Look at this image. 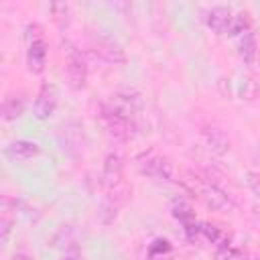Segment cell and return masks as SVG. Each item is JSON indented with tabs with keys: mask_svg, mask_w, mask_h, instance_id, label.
<instances>
[{
	"mask_svg": "<svg viewBox=\"0 0 260 260\" xmlns=\"http://www.w3.org/2000/svg\"><path fill=\"white\" fill-rule=\"evenodd\" d=\"M181 183L199 199L203 201L207 207L215 209V211H223V209H230L232 207V201L230 197L213 183L209 181H203L199 179L197 175H191V173H185V179H181Z\"/></svg>",
	"mask_w": 260,
	"mask_h": 260,
	"instance_id": "1",
	"label": "cell"
},
{
	"mask_svg": "<svg viewBox=\"0 0 260 260\" xmlns=\"http://www.w3.org/2000/svg\"><path fill=\"white\" fill-rule=\"evenodd\" d=\"M136 169L146 175V177H152V179H158V181H177V171L173 167L171 160H167L165 156H158L154 152H144L136 158Z\"/></svg>",
	"mask_w": 260,
	"mask_h": 260,
	"instance_id": "2",
	"label": "cell"
},
{
	"mask_svg": "<svg viewBox=\"0 0 260 260\" xmlns=\"http://www.w3.org/2000/svg\"><path fill=\"white\" fill-rule=\"evenodd\" d=\"M47 63V43L37 24L28 26V47H26V65L28 71L41 73Z\"/></svg>",
	"mask_w": 260,
	"mask_h": 260,
	"instance_id": "3",
	"label": "cell"
},
{
	"mask_svg": "<svg viewBox=\"0 0 260 260\" xmlns=\"http://www.w3.org/2000/svg\"><path fill=\"white\" fill-rule=\"evenodd\" d=\"M65 75L73 89H83L87 83V63L75 47H67L65 51Z\"/></svg>",
	"mask_w": 260,
	"mask_h": 260,
	"instance_id": "4",
	"label": "cell"
},
{
	"mask_svg": "<svg viewBox=\"0 0 260 260\" xmlns=\"http://www.w3.org/2000/svg\"><path fill=\"white\" fill-rule=\"evenodd\" d=\"M106 106H110L116 114H120L122 118H126L128 122L134 124L136 116L142 112V98L136 91H118L116 95L110 98V102Z\"/></svg>",
	"mask_w": 260,
	"mask_h": 260,
	"instance_id": "5",
	"label": "cell"
},
{
	"mask_svg": "<svg viewBox=\"0 0 260 260\" xmlns=\"http://www.w3.org/2000/svg\"><path fill=\"white\" fill-rule=\"evenodd\" d=\"M102 120H104V126H106V132L110 134L112 140L116 142H126L132 134V128L134 124L128 122L126 118H122L120 114H116L110 106H102Z\"/></svg>",
	"mask_w": 260,
	"mask_h": 260,
	"instance_id": "6",
	"label": "cell"
},
{
	"mask_svg": "<svg viewBox=\"0 0 260 260\" xmlns=\"http://www.w3.org/2000/svg\"><path fill=\"white\" fill-rule=\"evenodd\" d=\"M57 104H59V91L53 83L45 81L35 98V104H32V114L37 120H47L55 114L57 110Z\"/></svg>",
	"mask_w": 260,
	"mask_h": 260,
	"instance_id": "7",
	"label": "cell"
},
{
	"mask_svg": "<svg viewBox=\"0 0 260 260\" xmlns=\"http://www.w3.org/2000/svg\"><path fill=\"white\" fill-rule=\"evenodd\" d=\"M93 55L106 63V65H112V67H118V65H124L126 63V55H124V49L114 43L112 39H98L93 43Z\"/></svg>",
	"mask_w": 260,
	"mask_h": 260,
	"instance_id": "8",
	"label": "cell"
},
{
	"mask_svg": "<svg viewBox=\"0 0 260 260\" xmlns=\"http://www.w3.org/2000/svg\"><path fill=\"white\" fill-rule=\"evenodd\" d=\"M205 24L215 32V35H225L232 30V24H234V12L228 8V6H211L207 12H205Z\"/></svg>",
	"mask_w": 260,
	"mask_h": 260,
	"instance_id": "9",
	"label": "cell"
},
{
	"mask_svg": "<svg viewBox=\"0 0 260 260\" xmlns=\"http://www.w3.org/2000/svg\"><path fill=\"white\" fill-rule=\"evenodd\" d=\"M122 175H124V162L122 156L116 152H110L104 158V167H102V185L110 191L116 189L122 183Z\"/></svg>",
	"mask_w": 260,
	"mask_h": 260,
	"instance_id": "10",
	"label": "cell"
},
{
	"mask_svg": "<svg viewBox=\"0 0 260 260\" xmlns=\"http://www.w3.org/2000/svg\"><path fill=\"white\" fill-rule=\"evenodd\" d=\"M122 205H124V193L118 191V187L116 189H110L108 195H106V199L100 205V219H102V223L104 225L114 223V219L118 217V211L122 209Z\"/></svg>",
	"mask_w": 260,
	"mask_h": 260,
	"instance_id": "11",
	"label": "cell"
},
{
	"mask_svg": "<svg viewBox=\"0 0 260 260\" xmlns=\"http://www.w3.org/2000/svg\"><path fill=\"white\" fill-rule=\"evenodd\" d=\"M16 205H18V201L10 199L8 195L2 197V203H0V242L2 244H6L8 238H10V234H12Z\"/></svg>",
	"mask_w": 260,
	"mask_h": 260,
	"instance_id": "12",
	"label": "cell"
},
{
	"mask_svg": "<svg viewBox=\"0 0 260 260\" xmlns=\"http://www.w3.org/2000/svg\"><path fill=\"white\" fill-rule=\"evenodd\" d=\"M39 152H41L39 144H37V142H30V140H14V142H10V144L4 148V154H6L12 162L28 160V158L37 156Z\"/></svg>",
	"mask_w": 260,
	"mask_h": 260,
	"instance_id": "13",
	"label": "cell"
},
{
	"mask_svg": "<svg viewBox=\"0 0 260 260\" xmlns=\"http://www.w3.org/2000/svg\"><path fill=\"white\" fill-rule=\"evenodd\" d=\"M201 136H203L205 146H207L213 154L221 156V154H225V152L230 150V138L225 136L223 130L213 128V126H207V128L201 130Z\"/></svg>",
	"mask_w": 260,
	"mask_h": 260,
	"instance_id": "14",
	"label": "cell"
},
{
	"mask_svg": "<svg viewBox=\"0 0 260 260\" xmlns=\"http://www.w3.org/2000/svg\"><path fill=\"white\" fill-rule=\"evenodd\" d=\"M238 55L240 59L246 63V65H252L256 61V55H258V43H256V37L252 32V28L244 30L242 35H238Z\"/></svg>",
	"mask_w": 260,
	"mask_h": 260,
	"instance_id": "15",
	"label": "cell"
},
{
	"mask_svg": "<svg viewBox=\"0 0 260 260\" xmlns=\"http://www.w3.org/2000/svg\"><path fill=\"white\" fill-rule=\"evenodd\" d=\"M24 112V100L18 93H8L2 102V118L6 122H12L16 118H20Z\"/></svg>",
	"mask_w": 260,
	"mask_h": 260,
	"instance_id": "16",
	"label": "cell"
},
{
	"mask_svg": "<svg viewBox=\"0 0 260 260\" xmlns=\"http://www.w3.org/2000/svg\"><path fill=\"white\" fill-rule=\"evenodd\" d=\"M173 215H175L185 228H189V225L195 221V213H193L191 205L185 203L183 199H175V201H173Z\"/></svg>",
	"mask_w": 260,
	"mask_h": 260,
	"instance_id": "17",
	"label": "cell"
},
{
	"mask_svg": "<svg viewBox=\"0 0 260 260\" xmlns=\"http://www.w3.org/2000/svg\"><path fill=\"white\" fill-rule=\"evenodd\" d=\"M217 260H250V256L240 250V248H234L232 244H225L221 248H217V254H215Z\"/></svg>",
	"mask_w": 260,
	"mask_h": 260,
	"instance_id": "18",
	"label": "cell"
},
{
	"mask_svg": "<svg viewBox=\"0 0 260 260\" xmlns=\"http://www.w3.org/2000/svg\"><path fill=\"white\" fill-rule=\"evenodd\" d=\"M211 244H217V248H221V246H225L228 242H225V236H223V232L219 230V228H215V225H209V223H201V230H199Z\"/></svg>",
	"mask_w": 260,
	"mask_h": 260,
	"instance_id": "19",
	"label": "cell"
},
{
	"mask_svg": "<svg viewBox=\"0 0 260 260\" xmlns=\"http://www.w3.org/2000/svg\"><path fill=\"white\" fill-rule=\"evenodd\" d=\"M256 93H258V83H256L254 79L246 77V79L242 81V87H240V95H242V100H254Z\"/></svg>",
	"mask_w": 260,
	"mask_h": 260,
	"instance_id": "20",
	"label": "cell"
},
{
	"mask_svg": "<svg viewBox=\"0 0 260 260\" xmlns=\"http://www.w3.org/2000/svg\"><path fill=\"white\" fill-rule=\"evenodd\" d=\"M246 181H248V187L254 191V195L260 197V173L250 171V173L246 175Z\"/></svg>",
	"mask_w": 260,
	"mask_h": 260,
	"instance_id": "21",
	"label": "cell"
},
{
	"mask_svg": "<svg viewBox=\"0 0 260 260\" xmlns=\"http://www.w3.org/2000/svg\"><path fill=\"white\" fill-rule=\"evenodd\" d=\"M12 260H32V258H30L26 252H16V254L12 256Z\"/></svg>",
	"mask_w": 260,
	"mask_h": 260,
	"instance_id": "22",
	"label": "cell"
},
{
	"mask_svg": "<svg viewBox=\"0 0 260 260\" xmlns=\"http://www.w3.org/2000/svg\"><path fill=\"white\" fill-rule=\"evenodd\" d=\"M67 260H75V258H67Z\"/></svg>",
	"mask_w": 260,
	"mask_h": 260,
	"instance_id": "23",
	"label": "cell"
}]
</instances>
